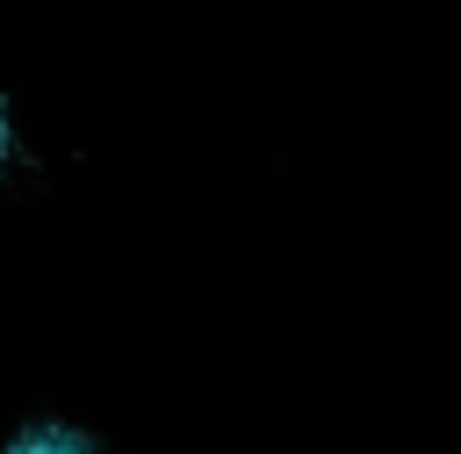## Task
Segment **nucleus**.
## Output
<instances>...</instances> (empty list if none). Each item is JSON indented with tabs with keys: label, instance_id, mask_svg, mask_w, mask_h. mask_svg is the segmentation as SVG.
Instances as JSON below:
<instances>
[{
	"label": "nucleus",
	"instance_id": "1",
	"mask_svg": "<svg viewBox=\"0 0 461 454\" xmlns=\"http://www.w3.org/2000/svg\"><path fill=\"white\" fill-rule=\"evenodd\" d=\"M7 454H94V440L72 425H29L22 440H7Z\"/></svg>",
	"mask_w": 461,
	"mask_h": 454
},
{
	"label": "nucleus",
	"instance_id": "2",
	"mask_svg": "<svg viewBox=\"0 0 461 454\" xmlns=\"http://www.w3.org/2000/svg\"><path fill=\"white\" fill-rule=\"evenodd\" d=\"M0 159H7V108H0Z\"/></svg>",
	"mask_w": 461,
	"mask_h": 454
}]
</instances>
